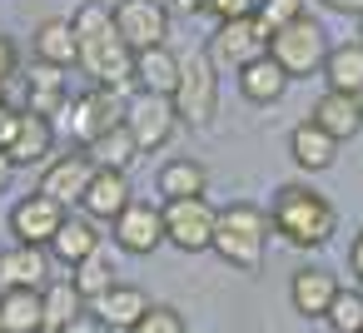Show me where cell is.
Masks as SVG:
<instances>
[{"label": "cell", "mask_w": 363, "mask_h": 333, "mask_svg": "<svg viewBox=\"0 0 363 333\" xmlns=\"http://www.w3.org/2000/svg\"><path fill=\"white\" fill-rule=\"evenodd\" d=\"M269 224L294 249H323L338 234V209L308 184H284L274 194V204H269Z\"/></svg>", "instance_id": "6da1fadb"}, {"label": "cell", "mask_w": 363, "mask_h": 333, "mask_svg": "<svg viewBox=\"0 0 363 333\" xmlns=\"http://www.w3.org/2000/svg\"><path fill=\"white\" fill-rule=\"evenodd\" d=\"M269 214L259 209V204H249V199H239V204H229V209H219V229H214V254L229 264V269H239V273H254L259 264H264V244H269Z\"/></svg>", "instance_id": "7a4b0ae2"}, {"label": "cell", "mask_w": 363, "mask_h": 333, "mask_svg": "<svg viewBox=\"0 0 363 333\" xmlns=\"http://www.w3.org/2000/svg\"><path fill=\"white\" fill-rule=\"evenodd\" d=\"M328 35H323V26L313 21V16H298V21H289V26H279L274 35H269V55L289 70V80H308V75H318L323 70V60H328Z\"/></svg>", "instance_id": "3957f363"}, {"label": "cell", "mask_w": 363, "mask_h": 333, "mask_svg": "<svg viewBox=\"0 0 363 333\" xmlns=\"http://www.w3.org/2000/svg\"><path fill=\"white\" fill-rule=\"evenodd\" d=\"M120 120H125V95L120 90H105V85H90L85 95H70L65 110H60V130L70 135L75 149H90Z\"/></svg>", "instance_id": "277c9868"}, {"label": "cell", "mask_w": 363, "mask_h": 333, "mask_svg": "<svg viewBox=\"0 0 363 333\" xmlns=\"http://www.w3.org/2000/svg\"><path fill=\"white\" fill-rule=\"evenodd\" d=\"M174 110H179V125L189 130H209L214 110H219V70L214 60L199 50V55H184L179 65V85H174Z\"/></svg>", "instance_id": "5b68a950"}, {"label": "cell", "mask_w": 363, "mask_h": 333, "mask_svg": "<svg viewBox=\"0 0 363 333\" xmlns=\"http://www.w3.org/2000/svg\"><path fill=\"white\" fill-rule=\"evenodd\" d=\"M214 229H219V209H214L204 194L164 199V244H174L179 254H204V249H214Z\"/></svg>", "instance_id": "8992f818"}, {"label": "cell", "mask_w": 363, "mask_h": 333, "mask_svg": "<svg viewBox=\"0 0 363 333\" xmlns=\"http://www.w3.org/2000/svg\"><path fill=\"white\" fill-rule=\"evenodd\" d=\"M269 50V26L259 21V16H239V21H219L214 26V35H209V45H204V55L214 60V70H244L249 60H259Z\"/></svg>", "instance_id": "52a82bcc"}, {"label": "cell", "mask_w": 363, "mask_h": 333, "mask_svg": "<svg viewBox=\"0 0 363 333\" xmlns=\"http://www.w3.org/2000/svg\"><path fill=\"white\" fill-rule=\"evenodd\" d=\"M125 130L135 135L140 154H155V149H164V145L174 140V130H179V110H174L169 95L135 90V95L125 100Z\"/></svg>", "instance_id": "ba28073f"}, {"label": "cell", "mask_w": 363, "mask_h": 333, "mask_svg": "<svg viewBox=\"0 0 363 333\" xmlns=\"http://www.w3.org/2000/svg\"><path fill=\"white\" fill-rule=\"evenodd\" d=\"M80 70L105 85V90H135V50L120 40V30H105L100 40H85L80 45Z\"/></svg>", "instance_id": "9c48e42d"}, {"label": "cell", "mask_w": 363, "mask_h": 333, "mask_svg": "<svg viewBox=\"0 0 363 333\" xmlns=\"http://www.w3.org/2000/svg\"><path fill=\"white\" fill-rule=\"evenodd\" d=\"M110 16H115V30L130 50H150V45L169 40V6L164 0H115Z\"/></svg>", "instance_id": "30bf717a"}, {"label": "cell", "mask_w": 363, "mask_h": 333, "mask_svg": "<svg viewBox=\"0 0 363 333\" xmlns=\"http://www.w3.org/2000/svg\"><path fill=\"white\" fill-rule=\"evenodd\" d=\"M115 229V244L125 254H155L164 244V204H150V199H130V209L110 224Z\"/></svg>", "instance_id": "8fae6325"}, {"label": "cell", "mask_w": 363, "mask_h": 333, "mask_svg": "<svg viewBox=\"0 0 363 333\" xmlns=\"http://www.w3.org/2000/svg\"><path fill=\"white\" fill-rule=\"evenodd\" d=\"M65 224V204H55L50 194H26L16 209H11V234H16V244H40V249H50V239H55V229Z\"/></svg>", "instance_id": "7c38bea8"}, {"label": "cell", "mask_w": 363, "mask_h": 333, "mask_svg": "<svg viewBox=\"0 0 363 333\" xmlns=\"http://www.w3.org/2000/svg\"><path fill=\"white\" fill-rule=\"evenodd\" d=\"M90 179H95V159H90L85 149H75V154H60V159L45 164V174H40V194H50L55 204L75 209V204L85 199Z\"/></svg>", "instance_id": "4fadbf2b"}, {"label": "cell", "mask_w": 363, "mask_h": 333, "mask_svg": "<svg viewBox=\"0 0 363 333\" xmlns=\"http://www.w3.org/2000/svg\"><path fill=\"white\" fill-rule=\"evenodd\" d=\"M135 189H130V174L125 169H95L85 199H80V214H90L95 224H115L125 209H130Z\"/></svg>", "instance_id": "5bb4252c"}, {"label": "cell", "mask_w": 363, "mask_h": 333, "mask_svg": "<svg viewBox=\"0 0 363 333\" xmlns=\"http://www.w3.org/2000/svg\"><path fill=\"white\" fill-rule=\"evenodd\" d=\"M50 283V249L11 244L0 249V288H45Z\"/></svg>", "instance_id": "9a60e30c"}, {"label": "cell", "mask_w": 363, "mask_h": 333, "mask_svg": "<svg viewBox=\"0 0 363 333\" xmlns=\"http://www.w3.org/2000/svg\"><path fill=\"white\" fill-rule=\"evenodd\" d=\"M50 154H55V120L21 110V130H16V140H11V159H16V169H35V164L45 169Z\"/></svg>", "instance_id": "2e32d148"}, {"label": "cell", "mask_w": 363, "mask_h": 333, "mask_svg": "<svg viewBox=\"0 0 363 333\" xmlns=\"http://www.w3.org/2000/svg\"><path fill=\"white\" fill-rule=\"evenodd\" d=\"M95 318L105 323V328H115V333H130L145 313H150V298H145V288H135V283H110L95 303Z\"/></svg>", "instance_id": "e0dca14e"}, {"label": "cell", "mask_w": 363, "mask_h": 333, "mask_svg": "<svg viewBox=\"0 0 363 333\" xmlns=\"http://www.w3.org/2000/svg\"><path fill=\"white\" fill-rule=\"evenodd\" d=\"M30 50L40 65H55V70H70L80 65V40L70 30V16H55V21H40L35 35H30Z\"/></svg>", "instance_id": "ac0fdd59"}, {"label": "cell", "mask_w": 363, "mask_h": 333, "mask_svg": "<svg viewBox=\"0 0 363 333\" xmlns=\"http://www.w3.org/2000/svg\"><path fill=\"white\" fill-rule=\"evenodd\" d=\"M90 254H100V224H95L90 214H65V224H60L55 239H50V259H60L65 269H75V264H85Z\"/></svg>", "instance_id": "d6986e66"}, {"label": "cell", "mask_w": 363, "mask_h": 333, "mask_svg": "<svg viewBox=\"0 0 363 333\" xmlns=\"http://www.w3.org/2000/svg\"><path fill=\"white\" fill-rule=\"evenodd\" d=\"M179 65H184V55H174L169 45L135 50V90H150V95H174V85H179Z\"/></svg>", "instance_id": "ffe728a7"}, {"label": "cell", "mask_w": 363, "mask_h": 333, "mask_svg": "<svg viewBox=\"0 0 363 333\" xmlns=\"http://www.w3.org/2000/svg\"><path fill=\"white\" fill-rule=\"evenodd\" d=\"M284 90H289V70H284L269 50L239 70V95H244L249 105H279Z\"/></svg>", "instance_id": "44dd1931"}, {"label": "cell", "mask_w": 363, "mask_h": 333, "mask_svg": "<svg viewBox=\"0 0 363 333\" xmlns=\"http://www.w3.org/2000/svg\"><path fill=\"white\" fill-rule=\"evenodd\" d=\"M313 125H323L338 145L343 140H353L358 130H363V100L358 95H338V90H323L318 100H313V115H308Z\"/></svg>", "instance_id": "7402d4cb"}, {"label": "cell", "mask_w": 363, "mask_h": 333, "mask_svg": "<svg viewBox=\"0 0 363 333\" xmlns=\"http://www.w3.org/2000/svg\"><path fill=\"white\" fill-rule=\"evenodd\" d=\"M289 159H294L298 169L318 174V169H328V164L338 159V140H333L323 125L303 120V125H294V135H289Z\"/></svg>", "instance_id": "603a6c76"}, {"label": "cell", "mask_w": 363, "mask_h": 333, "mask_svg": "<svg viewBox=\"0 0 363 333\" xmlns=\"http://www.w3.org/2000/svg\"><path fill=\"white\" fill-rule=\"evenodd\" d=\"M333 298H338V278H333L328 269H298L294 283H289V303H294V313H303V318H323Z\"/></svg>", "instance_id": "cb8c5ba5"}, {"label": "cell", "mask_w": 363, "mask_h": 333, "mask_svg": "<svg viewBox=\"0 0 363 333\" xmlns=\"http://www.w3.org/2000/svg\"><path fill=\"white\" fill-rule=\"evenodd\" d=\"M0 328L6 333H45L40 288H0Z\"/></svg>", "instance_id": "d4e9b609"}, {"label": "cell", "mask_w": 363, "mask_h": 333, "mask_svg": "<svg viewBox=\"0 0 363 333\" xmlns=\"http://www.w3.org/2000/svg\"><path fill=\"white\" fill-rule=\"evenodd\" d=\"M318 75H323L328 90H338V95H358V100H363V40L333 45Z\"/></svg>", "instance_id": "484cf974"}, {"label": "cell", "mask_w": 363, "mask_h": 333, "mask_svg": "<svg viewBox=\"0 0 363 333\" xmlns=\"http://www.w3.org/2000/svg\"><path fill=\"white\" fill-rule=\"evenodd\" d=\"M65 100H70V90H65V75H60L55 65H40V60H35V70H30V100H26V110H30V115H45V120H55V115L65 110Z\"/></svg>", "instance_id": "4316f807"}, {"label": "cell", "mask_w": 363, "mask_h": 333, "mask_svg": "<svg viewBox=\"0 0 363 333\" xmlns=\"http://www.w3.org/2000/svg\"><path fill=\"white\" fill-rule=\"evenodd\" d=\"M85 154L95 159V169H125V174H130V164L140 159V145H135V135H130L125 120H120V125H110Z\"/></svg>", "instance_id": "83f0119b"}, {"label": "cell", "mask_w": 363, "mask_h": 333, "mask_svg": "<svg viewBox=\"0 0 363 333\" xmlns=\"http://www.w3.org/2000/svg\"><path fill=\"white\" fill-rule=\"evenodd\" d=\"M40 303H45V333H60L75 313H85V293L75 288V278H50L40 288Z\"/></svg>", "instance_id": "f1b7e54d"}, {"label": "cell", "mask_w": 363, "mask_h": 333, "mask_svg": "<svg viewBox=\"0 0 363 333\" xmlns=\"http://www.w3.org/2000/svg\"><path fill=\"white\" fill-rule=\"evenodd\" d=\"M209 189V169L199 159H169L160 169V194L164 199H189V194H204Z\"/></svg>", "instance_id": "f546056e"}, {"label": "cell", "mask_w": 363, "mask_h": 333, "mask_svg": "<svg viewBox=\"0 0 363 333\" xmlns=\"http://www.w3.org/2000/svg\"><path fill=\"white\" fill-rule=\"evenodd\" d=\"M323 323L333 333H363V288H338V298L328 303Z\"/></svg>", "instance_id": "4dcf8cb0"}, {"label": "cell", "mask_w": 363, "mask_h": 333, "mask_svg": "<svg viewBox=\"0 0 363 333\" xmlns=\"http://www.w3.org/2000/svg\"><path fill=\"white\" fill-rule=\"evenodd\" d=\"M70 278H75V288L85 293V303H95V298L115 283V269H110V259H105V254H90L85 264H75V269H70Z\"/></svg>", "instance_id": "1f68e13d"}, {"label": "cell", "mask_w": 363, "mask_h": 333, "mask_svg": "<svg viewBox=\"0 0 363 333\" xmlns=\"http://www.w3.org/2000/svg\"><path fill=\"white\" fill-rule=\"evenodd\" d=\"M264 26H269V35L279 30V26H289V21H298V16H308V0H259V11H254Z\"/></svg>", "instance_id": "d6a6232c"}, {"label": "cell", "mask_w": 363, "mask_h": 333, "mask_svg": "<svg viewBox=\"0 0 363 333\" xmlns=\"http://www.w3.org/2000/svg\"><path fill=\"white\" fill-rule=\"evenodd\" d=\"M130 333H184V313L169 308V303H150V313H145Z\"/></svg>", "instance_id": "836d02e7"}, {"label": "cell", "mask_w": 363, "mask_h": 333, "mask_svg": "<svg viewBox=\"0 0 363 333\" xmlns=\"http://www.w3.org/2000/svg\"><path fill=\"white\" fill-rule=\"evenodd\" d=\"M259 0H209V16L214 21H239V16H254Z\"/></svg>", "instance_id": "e575fe53"}, {"label": "cell", "mask_w": 363, "mask_h": 333, "mask_svg": "<svg viewBox=\"0 0 363 333\" xmlns=\"http://www.w3.org/2000/svg\"><path fill=\"white\" fill-rule=\"evenodd\" d=\"M21 75V45L11 35H0V85H11Z\"/></svg>", "instance_id": "d590c367"}, {"label": "cell", "mask_w": 363, "mask_h": 333, "mask_svg": "<svg viewBox=\"0 0 363 333\" xmlns=\"http://www.w3.org/2000/svg\"><path fill=\"white\" fill-rule=\"evenodd\" d=\"M16 130H21V110L16 105H0V149H11Z\"/></svg>", "instance_id": "8d00e7d4"}, {"label": "cell", "mask_w": 363, "mask_h": 333, "mask_svg": "<svg viewBox=\"0 0 363 333\" xmlns=\"http://www.w3.org/2000/svg\"><path fill=\"white\" fill-rule=\"evenodd\" d=\"M60 333H105V323L95 318V308H85V313H75V318H70Z\"/></svg>", "instance_id": "74e56055"}, {"label": "cell", "mask_w": 363, "mask_h": 333, "mask_svg": "<svg viewBox=\"0 0 363 333\" xmlns=\"http://www.w3.org/2000/svg\"><path fill=\"white\" fill-rule=\"evenodd\" d=\"M318 6L333 16H363V0H318Z\"/></svg>", "instance_id": "f35d334b"}, {"label": "cell", "mask_w": 363, "mask_h": 333, "mask_svg": "<svg viewBox=\"0 0 363 333\" xmlns=\"http://www.w3.org/2000/svg\"><path fill=\"white\" fill-rule=\"evenodd\" d=\"M164 6L174 16H199V11H209V0H164Z\"/></svg>", "instance_id": "ab89813d"}, {"label": "cell", "mask_w": 363, "mask_h": 333, "mask_svg": "<svg viewBox=\"0 0 363 333\" xmlns=\"http://www.w3.org/2000/svg\"><path fill=\"white\" fill-rule=\"evenodd\" d=\"M348 269H353V278L363 283V234H358V239L348 244Z\"/></svg>", "instance_id": "60d3db41"}, {"label": "cell", "mask_w": 363, "mask_h": 333, "mask_svg": "<svg viewBox=\"0 0 363 333\" xmlns=\"http://www.w3.org/2000/svg\"><path fill=\"white\" fill-rule=\"evenodd\" d=\"M11 179H16V159H11V149H0V194L11 189Z\"/></svg>", "instance_id": "b9f144b4"}, {"label": "cell", "mask_w": 363, "mask_h": 333, "mask_svg": "<svg viewBox=\"0 0 363 333\" xmlns=\"http://www.w3.org/2000/svg\"><path fill=\"white\" fill-rule=\"evenodd\" d=\"M358 40H363V16H358Z\"/></svg>", "instance_id": "7bdbcfd3"}, {"label": "cell", "mask_w": 363, "mask_h": 333, "mask_svg": "<svg viewBox=\"0 0 363 333\" xmlns=\"http://www.w3.org/2000/svg\"><path fill=\"white\" fill-rule=\"evenodd\" d=\"M0 105H6V85H0Z\"/></svg>", "instance_id": "ee69618b"}, {"label": "cell", "mask_w": 363, "mask_h": 333, "mask_svg": "<svg viewBox=\"0 0 363 333\" xmlns=\"http://www.w3.org/2000/svg\"><path fill=\"white\" fill-rule=\"evenodd\" d=\"M0 333H6V328H0Z\"/></svg>", "instance_id": "f6af8a7d"}]
</instances>
